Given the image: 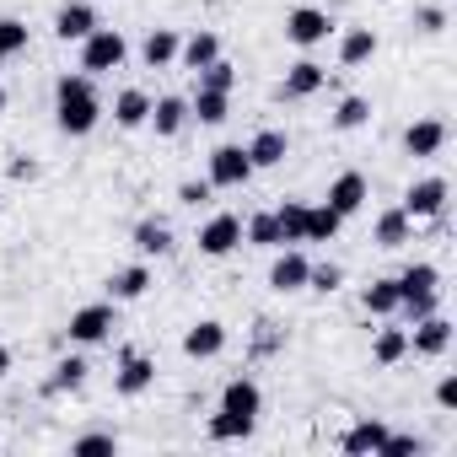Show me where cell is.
Returning <instances> with one entry per match:
<instances>
[{
	"mask_svg": "<svg viewBox=\"0 0 457 457\" xmlns=\"http://www.w3.org/2000/svg\"><path fill=\"white\" fill-rule=\"evenodd\" d=\"M259 414H264V387L253 377H232L220 387V409L210 414L204 430H210V441H243V436H253Z\"/></svg>",
	"mask_w": 457,
	"mask_h": 457,
	"instance_id": "obj_1",
	"label": "cell"
},
{
	"mask_svg": "<svg viewBox=\"0 0 457 457\" xmlns=\"http://www.w3.org/2000/svg\"><path fill=\"white\" fill-rule=\"evenodd\" d=\"M54 124L71 140H81V135H92L103 124V97H97V87H92L87 71H65L54 81Z\"/></svg>",
	"mask_w": 457,
	"mask_h": 457,
	"instance_id": "obj_2",
	"label": "cell"
},
{
	"mask_svg": "<svg viewBox=\"0 0 457 457\" xmlns=\"http://www.w3.org/2000/svg\"><path fill=\"white\" fill-rule=\"evenodd\" d=\"M129 60V44H124V33L119 28H92L87 38H81V71L87 76H108V71H119Z\"/></svg>",
	"mask_w": 457,
	"mask_h": 457,
	"instance_id": "obj_3",
	"label": "cell"
},
{
	"mask_svg": "<svg viewBox=\"0 0 457 457\" xmlns=\"http://www.w3.org/2000/svg\"><path fill=\"white\" fill-rule=\"evenodd\" d=\"M113 328H119L113 302H87V307H76V312H71L65 339H71V345H81V350H92V345H108V339H113Z\"/></svg>",
	"mask_w": 457,
	"mask_h": 457,
	"instance_id": "obj_4",
	"label": "cell"
},
{
	"mask_svg": "<svg viewBox=\"0 0 457 457\" xmlns=\"http://www.w3.org/2000/svg\"><path fill=\"white\" fill-rule=\"evenodd\" d=\"M334 28H339V22H334L323 6H296V12H286V38H291L296 49H318V44H328Z\"/></svg>",
	"mask_w": 457,
	"mask_h": 457,
	"instance_id": "obj_5",
	"label": "cell"
},
{
	"mask_svg": "<svg viewBox=\"0 0 457 457\" xmlns=\"http://www.w3.org/2000/svg\"><path fill=\"white\" fill-rule=\"evenodd\" d=\"M243 248V215H210L204 226H199V253L204 259H226V253H237Z\"/></svg>",
	"mask_w": 457,
	"mask_h": 457,
	"instance_id": "obj_6",
	"label": "cell"
},
{
	"mask_svg": "<svg viewBox=\"0 0 457 457\" xmlns=\"http://www.w3.org/2000/svg\"><path fill=\"white\" fill-rule=\"evenodd\" d=\"M446 194H452L446 178H420V183L403 188V204H398V210H403L409 220H436V215L446 210Z\"/></svg>",
	"mask_w": 457,
	"mask_h": 457,
	"instance_id": "obj_7",
	"label": "cell"
},
{
	"mask_svg": "<svg viewBox=\"0 0 457 457\" xmlns=\"http://www.w3.org/2000/svg\"><path fill=\"white\" fill-rule=\"evenodd\" d=\"M151 382H156V361L124 345L119 350V371H113V393L119 398H140V393H151Z\"/></svg>",
	"mask_w": 457,
	"mask_h": 457,
	"instance_id": "obj_8",
	"label": "cell"
},
{
	"mask_svg": "<svg viewBox=\"0 0 457 457\" xmlns=\"http://www.w3.org/2000/svg\"><path fill=\"white\" fill-rule=\"evenodd\" d=\"M253 178L248 145H215L210 151V188H243Z\"/></svg>",
	"mask_w": 457,
	"mask_h": 457,
	"instance_id": "obj_9",
	"label": "cell"
},
{
	"mask_svg": "<svg viewBox=\"0 0 457 457\" xmlns=\"http://www.w3.org/2000/svg\"><path fill=\"white\" fill-rule=\"evenodd\" d=\"M371 199V183H366V172H339L334 183H328V194H323V204L328 210H339L345 220L350 215H361V204Z\"/></svg>",
	"mask_w": 457,
	"mask_h": 457,
	"instance_id": "obj_10",
	"label": "cell"
},
{
	"mask_svg": "<svg viewBox=\"0 0 457 457\" xmlns=\"http://www.w3.org/2000/svg\"><path fill=\"white\" fill-rule=\"evenodd\" d=\"M307 270H312V259L291 243V248H280V259L270 264V291H280V296H291V291H307Z\"/></svg>",
	"mask_w": 457,
	"mask_h": 457,
	"instance_id": "obj_11",
	"label": "cell"
},
{
	"mask_svg": "<svg viewBox=\"0 0 457 457\" xmlns=\"http://www.w3.org/2000/svg\"><path fill=\"white\" fill-rule=\"evenodd\" d=\"M409 350H414V355H425V361H436V355H446V350H452V323H446L441 312H430V318H420V323L409 328Z\"/></svg>",
	"mask_w": 457,
	"mask_h": 457,
	"instance_id": "obj_12",
	"label": "cell"
},
{
	"mask_svg": "<svg viewBox=\"0 0 457 457\" xmlns=\"http://www.w3.org/2000/svg\"><path fill=\"white\" fill-rule=\"evenodd\" d=\"M92 28H97L92 0H65V6L54 12V38H60V44H81Z\"/></svg>",
	"mask_w": 457,
	"mask_h": 457,
	"instance_id": "obj_13",
	"label": "cell"
},
{
	"mask_svg": "<svg viewBox=\"0 0 457 457\" xmlns=\"http://www.w3.org/2000/svg\"><path fill=\"white\" fill-rule=\"evenodd\" d=\"M226 350V323H215V318H199L188 334H183V355L188 361H215Z\"/></svg>",
	"mask_w": 457,
	"mask_h": 457,
	"instance_id": "obj_14",
	"label": "cell"
},
{
	"mask_svg": "<svg viewBox=\"0 0 457 457\" xmlns=\"http://www.w3.org/2000/svg\"><path fill=\"white\" fill-rule=\"evenodd\" d=\"M129 243H135V253H140V259H167V253H172V226H167V220H156V215H145V220H135Z\"/></svg>",
	"mask_w": 457,
	"mask_h": 457,
	"instance_id": "obj_15",
	"label": "cell"
},
{
	"mask_svg": "<svg viewBox=\"0 0 457 457\" xmlns=\"http://www.w3.org/2000/svg\"><path fill=\"white\" fill-rule=\"evenodd\" d=\"M328 87V65H318V60H296L291 71H286V81H280V97H312V92H323Z\"/></svg>",
	"mask_w": 457,
	"mask_h": 457,
	"instance_id": "obj_16",
	"label": "cell"
},
{
	"mask_svg": "<svg viewBox=\"0 0 457 457\" xmlns=\"http://www.w3.org/2000/svg\"><path fill=\"white\" fill-rule=\"evenodd\" d=\"M441 145H446V124H441V119H414V124L403 129V151L420 156V162L441 156Z\"/></svg>",
	"mask_w": 457,
	"mask_h": 457,
	"instance_id": "obj_17",
	"label": "cell"
},
{
	"mask_svg": "<svg viewBox=\"0 0 457 457\" xmlns=\"http://www.w3.org/2000/svg\"><path fill=\"white\" fill-rule=\"evenodd\" d=\"M286 156H291V135H286V129H259V135L248 140V162H253V172L280 167Z\"/></svg>",
	"mask_w": 457,
	"mask_h": 457,
	"instance_id": "obj_18",
	"label": "cell"
},
{
	"mask_svg": "<svg viewBox=\"0 0 457 457\" xmlns=\"http://www.w3.org/2000/svg\"><path fill=\"white\" fill-rule=\"evenodd\" d=\"M151 291V264H124V270H113L108 275V302L119 307V302H140Z\"/></svg>",
	"mask_w": 457,
	"mask_h": 457,
	"instance_id": "obj_19",
	"label": "cell"
},
{
	"mask_svg": "<svg viewBox=\"0 0 457 457\" xmlns=\"http://www.w3.org/2000/svg\"><path fill=\"white\" fill-rule=\"evenodd\" d=\"M371 243L377 248H403V243H414V220L393 204V210H382L377 215V226H371Z\"/></svg>",
	"mask_w": 457,
	"mask_h": 457,
	"instance_id": "obj_20",
	"label": "cell"
},
{
	"mask_svg": "<svg viewBox=\"0 0 457 457\" xmlns=\"http://www.w3.org/2000/svg\"><path fill=\"white\" fill-rule=\"evenodd\" d=\"M145 119H151V92L124 87V92L113 97V124H119V129H145Z\"/></svg>",
	"mask_w": 457,
	"mask_h": 457,
	"instance_id": "obj_21",
	"label": "cell"
},
{
	"mask_svg": "<svg viewBox=\"0 0 457 457\" xmlns=\"http://www.w3.org/2000/svg\"><path fill=\"white\" fill-rule=\"evenodd\" d=\"M145 124H151V129H156L162 140H172V135H178V129L188 124V97H156V103H151V119H145Z\"/></svg>",
	"mask_w": 457,
	"mask_h": 457,
	"instance_id": "obj_22",
	"label": "cell"
},
{
	"mask_svg": "<svg viewBox=\"0 0 457 457\" xmlns=\"http://www.w3.org/2000/svg\"><path fill=\"white\" fill-rule=\"evenodd\" d=\"M382 441H387V425H382V420H355V425L345 430V441H339V446H345L350 457H366V452L377 457V452H382Z\"/></svg>",
	"mask_w": 457,
	"mask_h": 457,
	"instance_id": "obj_23",
	"label": "cell"
},
{
	"mask_svg": "<svg viewBox=\"0 0 457 457\" xmlns=\"http://www.w3.org/2000/svg\"><path fill=\"white\" fill-rule=\"evenodd\" d=\"M371 54H377V33H371V28H345V33H339V65H345V71L366 65Z\"/></svg>",
	"mask_w": 457,
	"mask_h": 457,
	"instance_id": "obj_24",
	"label": "cell"
},
{
	"mask_svg": "<svg viewBox=\"0 0 457 457\" xmlns=\"http://www.w3.org/2000/svg\"><path fill=\"white\" fill-rule=\"evenodd\" d=\"M178 44H183V38H178L172 28H151L145 44H140V60H145L151 71H167V65L178 60Z\"/></svg>",
	"mask_w": 457,
	"mask_h": 457,
	"instance_id": "obj_25",
	"label": "cell"
},
{
	"mask_svg": "<svg viewBox=\"0 0 457 457\" xmlns=\"http://www.w3.org/2000/svg\"><path fill=\"white\" fill-rule=\"evenodd\" d=\"M178 60H183V71H204L210 60H220V38L199 28V33H188V38L178 44Z\"/></svg>",
	"mask_w": 457,
	"mask_h": 457,
	"instance_id": "obj_26",
	"label": "cell"
},
{
	"mask_svg": "<svg viewBox=\"0 0 457 457\" xmlns=\"http://www.w3.org/2000/svg\"><path fill=\"white\" fill-rule=\"evenodd\" d=\"M226 113H232V92L199 87V92L188 97V119H199V124H226Z\"/></svg>",
	"mask_w": 457,
	"mask_h": 457,
	"instance_id": "obj_27",
	"label": "cell"
},
{
	"mask_svg": "<svg viewBox=\"0 0 457 457\" xmlns=\"http://www.w3.org/2000/svg\"><path fill=\"white\" fill-rule=\"evenodd\" d=\"M243 243H253V248H286V237H280V220H275V210H253V215L243 220Z\"/></svg>",
	"mask_w": 457,
	"mask_h": 457,
	"instance_id": "obj_28",
	"label": "cell"
},
{
	"mask_svg": "<svg viewBox=\"0 0 457 457\" xmlns=\"http://www.w3.org/2000/svg\"><path fill=\"white\" fill-rule=\"evenodd\" d=\"M339 226H345L339 210H328V204H307V232H302V243H334V237H339Z\"/></svg>",
	"mask_w": 457,
	"mask_h": 457,
	"instance_id": "obj_29",
	"label": "cell"
},
{
	"mask_svg": "<svg viewBox=\"0 0 457 457\" xmlns=\"http://www.w3.org/2000/svg\"><path fill=\"white\" fill-rule=\"evenodd\" d=\"M361 307H366L371 318H393V312H398V275H387V280H371V286L361 291Z\"/></svg>",
	"mask_w": 457,
	"mask_h": 457,
	"instance_id": "obj_30",
	"label": "cell"
},
{
	"mask_svg": "<svg viewBox=\"0 0 457 457\" xmlns=\"http://www.w3.org/2000/svg\"><path fill=\"white\" fill-rule=\"evenodd\" d=\"M403 355H409V328H377L371 361H377V366H398Z\"/></svg>",
	"mask_w": 457,
	"mask_h": 457,
	"instance_id": "obj_31",
	"label": "cell"
},
{
	"mask_svg": "<svg viewBox=\"0 0 457 457\" xmlns=\"http://www.w3.org/2000/svg\"><path fill=\"white\" fill-rule=\"evenodd\" d=\"M87 355H65L60 366H54V377H49V393H81L87 387Z\"/></svg>",
	"mask_w": 457,
	"mask_h": 457,
	"instance_id": "obj_32",
	"label": "cell"
},
{
	"mask_svg": "<svg viewBox=\"0 0 457 457\" xmlns=\"http://www.w3.org/2000/svg\"><path fill=\"white\" fill-rule=\"evenodd\" d=\"M339 135H350V129H366L371 124V103L366 97H339V108H334V119H328Z\"/></svg>",
	"mask_w": 457,
	"mask_h": 457,
	"instance_id": "obj_33",
	"label": "cell"
},
{
	"mask_svg": "<svg viewBox=\"0 0 457 457\" xmlns=\"http://www.w3.org/2000/svg\"><path fill=\"white\" fill-rule=\"evenodd\" d=\"M414 291H441V270L436 264H409L398 275V296H414Z\"/></svg>",
	"mask_w": 457,
	"mask_h": 457,
	"instance_id": "obj_34",
	"label": "cell"
},
{
	"mask_svg": "<svg viewBox=\"0 0 457 457\" xmlns=\"http://www.w3.org/2000/svg\"><path fill=\"white\" fill-rule=\"evenodd\" d=\"M275 220H280V237H286V248H291V243H302V232H307V204H302V199H286V204L275 210Z\"/></svg>",
	"mask_w": 457,
	"mask_h": 457,
	"instance_id": "obj_35",
	"label": "cell"
},
{
	"mask_svg": "<svg viewBox=\"0 0 457 457\" xmlns=\"http://www.w3.org/2000/svg\"><path fill=\"white\" fill-rule=\"evenodd\" d=\"M22 49H28V22L0 17V60H12V54H22Z\"/></svg>",
	"mask_w": 457,
	"mask_h": 457,
	"instance_id": "obj_36",
	"label": "cell"
},
{
	"mask_svg": "<svg viewBox=\"0 0 457 457\" xmlns=\"http://www.w3.org/2000/svg\"><path fill=\"white\" fill-rule=\"evenodd\" d=\"M339 286H345V270H339V264H312V270H307V291L334 296Z\"/></svg>",
	"mask_w": 457,
	"mask_h": 457,
	"instance_id": "obj_37",
	"label": "cell"
},
{
	"mask_svg": "<svg viewBox=\"0 0 457 457\" xmlns=\"http://www.w3.org/2000/svg\"><path fill=\"white\" fill-rule=\"evenodd\" d=\"M441 307V291H414V296H398V312L409 318V323H420V318H430Z\"/></svg>",
	"mask_w": 457,
	"mask_h": 457,
	"instance_id": "obj_38",
	"label": "cell"
},
{
	"mask_svg": "<svg viewBox=\"0 0 457 457\" xmlns=\"http://www.w3.org/2000/svg\"><path fill=\"white\" fill-rule=\"evenodd\" d=\"M194 76H199V87H210V92H232V87H237V71L226 65V60H210V65L194 71Z\"/></svg>",
	"mask_w": 457,
	"mask_h": 457,
	"instance_id": "obj_39",
	"label": "cell"
},
{
	"mask_svg": "<svg viewBox=\"0 0 457 457\" xmlns=\"http://www.w3.org/2000/svg\"><path fill=\"white\" fill-rule=\"evenodd\" d=\"M71 452H76V457H92V452H119V436H113V430H87V436H76V441H71Z\"/></svg>",
	"mask_w": 457,
	"mask_h": 457,
	"instance_id": "obj_40",
	"label": "cell"
},
{
	"mask_svg": "<svg viewBox=\"0 0 457 457\" xmlns=\"http://www.w3.org/2000/svg\"><path fill=\"white\" fill-rule=\"evenodd\" d=\"M286 345V328L280 323H253V355H275Z\"/></svg>",
	"mask_w": 457,
	"mask_h": 457,
	"instance_id": "obj_41",
	"label": "cell"
},
{
	"mask_svg": "<svg viewBox=\"0 0 457 457\" xmlns=\"http://www.w3.org/2000/svg\"><path fill=\"white\" fill-rule=\"evenodd\" d=\"M409 452L420 457V452H425V441H420V436H393V430H387V441H382V452H377V457H409Z\"/></svg>",
	"mask_w": 457,
	"mask_h": 457,
	"instance_id": "obj_42",
	"label": "cell"
},
{
	"mask_svg": "<svg viewBox=\"0 0 457 457\" xmlns=\"http://www.w3.org/2000/svg\"><path fill=\"white\" fill-rule=\"evenodd\" d=\"M204 199H210V178H204V183H194V178H188V183H178V204H188V210H199Z\"/></svg>",
	"mask_w": 457,
	"mask_h": 457,
	"instance_id": "obj_43",
	"label": "cell"
},
{
	"mask_svg": "<svg viewBox=\"0 0 457 457\" xmlns=\"http://www.w3.org/2000/svg\"><path fill=\"white\" fill-rule=\"evenodd\" d=\"M6 178H12V183H33V178H38V162H33V156H12V162H6Z\"/></svg>",
	"mask_w": 457,
	"mask_h": 457,
	"instance_id": "obj_44",
	"label": "cell"
},
{
	"mask_svg": "<svg viewBox=\"0 0 457 457\" xmlns=\"http://www.w3.org/2000/svg\"><path fill=\"white\" fill-rule=\"evenodd\" d=\"M414 22H420V33H441V28H446V12H441V6H420Z\"/></svg>",
	"mask_w": 457,
	"mask_h": 457,
	"instance_id": "obj_45",
	"label": "cell"
},
{
	"mask_svg": "<svg viewBox=\"0 0 457 457\" xmlns=\"http://www.w3.org/2000/svg\"><path fill=\"white\" fill-rule=\"evenodd\" d=\"M436 403H441V409H457V377H441V382H436Z\"/></svg>",
	"mask_w": 457,
	"mask_h": 457,
	"instance_id": "obj_46",
	"label": "cell"
},
{
	"mask_svg": "<svg viewBox=\"0 0 457 457\" xmlns=\"http://www.w3.org/2000/svg\"><path fill=\"white\" fill-rule=\"evenodd\" d=\"M6 371H12V350H6V345H0V377H6Z\"/></svg>",
	"mask_w": 457,
	"mask_h": 457,
	"instance_id": "obj_47",
	"label": "cell"
},
{
	"mask_svg": "<svg viewBox=\"0 0 457 457\" xmlns=\"http://www.w3.org/2000/svg\"><path fill=\"white\" fill-rule=\"evenodd\" d=\"M0 113H6V87H0Z\"/></svg>",
	"mask_w": 457,
	"mask_h": 457,
	"instance_id": "obj_48",
	"label": "cell"
},
{
	"mask_svg": "<svg viewBox=\"0 0 457 457\" xmlns=\"http://www.w3.org/2000/svg\"><path fill=\"white\" fill-rule=\"evenodd\" d=\"M0 65H6V60H0Z\"/></svg>",
	"mask_w": 457,
	"mask_h": 457,
	"instance_id": "obj_49",
	"label": "cell"
}]
</instances>
